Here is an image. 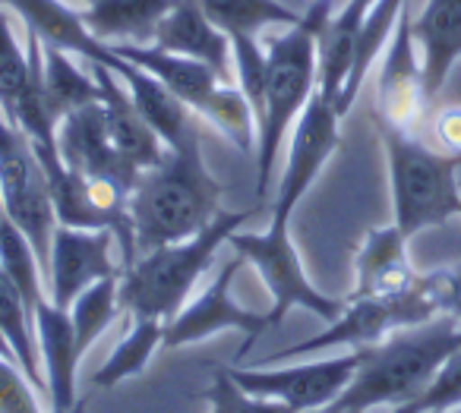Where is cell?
<instances>
[{
	"label": "cell",
	"instance_id": "obj_1",
	"mask_svg": "<svg viewBox=\"0 0 461 413\" xmlns=\"http://www.w3.org/2000/svg\"><path fill=\"white\" fill-rule=\"evenodd\" d=\"M221 211V184L205 167L199 136L167 148L158 165L140 174L127 199L130 228L140 253L190 240Z\"/></svg>",
	"mask_w": 461,
	"mask_h": 413
},
{
	"label": "cell",
	"instance_id": "obj_2",
	"mask_svg": "<svg viewBox=\"0 0 461 413\" xmlns=\"http://www.w3.org/2000/svg\"><path fill=\"white\" fill-rule=\"evenodd\" d=\"M461 347V325L448 316L392 331L379 344L360 347V366L341 391L332 413L398 410L417 400L436 379L439 366Z\"/></svg>",
	"mask_w": 461,
	"mask_h": 413
},
{
	"label": "cell",
	"instance_id": "obj_3",
	"mask_svg": "<svg viewBox=\"0 0 461 413\" xmlns=\"http://www.w3.org/2000/svg\"><path fill=\"white\" fill-rule=\"evenodd\" d=\"M332 20V0L310 4L301 22L266 39V102L257 123V196L266 199L288 130L320 85V35Z\"/></svg>",
	"mask_w": 461,
	"mask_h": 413
},
{
	"label": "cell",
	"instance_id": "obj_4",
	"mask_svg": "<svg viewBox=\"0 0 461 413\" xmlns=\"http://www.w3.org/2000/svg\"><path fill=\"white\" fill-rule=\"evenodd\" d=\"M253 211H221L209 228H203L196 237L167 247H155L149 253H140L130 268H123L117 278V297L121 310L146 319H174L184 303L193 297L199 278L209 272L218 249L228 243L234 230H240L250 221Z\"/></svg>",
	"mask_w": 461,
	"mask_h": 413
},
{
	"label": "cell",
	"instance_id": "obj_5",
	"mask_svg": "<svg viewBox=\"0 0 461 413\" xmlns=\"http://www.w3.org/2000/svg\"><path fill=\"white\" fill-rule=\"evenodd\" d=\"M389 158L392 209L395 228L414 237L436 224H446L461 209V158L442 155L420 136L379 127Z\"/></svg>",
	"mask_w": 461,
	"mask_h": 413
},
{
	"label": "cell",
	"instance_id": "obj_6",
	"mask_svg": "<svg viewBox=\"0 0 461 413\" xmlns=\"http://www.w3.org/2000/svg\"><path fill=\"white\" fill-rule=\"evenodd\" d=\"M228 247L240 256L244 262H250L263 278L266 291L272 293V310L269 325H282V319L288 316L294 306L320 316L322 322H332L345 310V300L326 297L322 291H316L313 281L303 272V262L294 249V240L288 234V221L272 218V224L263 234H244L234 230L228 237Z\"/></svg>",
	"mask_w": 461,
	"mask_h": 413
},
{
	"label": "cell",
	"instance_id": "obj_7",
	"mask_svg": "<svg viewBox=\"0 0 461 413\" xmlns=\"http://www.w3.org/2000/svg\"><path fill=\"white\" fill-rule=\"evenodd\" d=\"M0 211L29 237L39 253L41 272H48L51 240L58 230L51 186L29 136L4 114H0Z\"/></svg>",
	"mask_w": 461,
	"mask_h": 413
},
{
	"label": "cell",
	"instance_id": "obj_8",
	"mask_svg": "<svg viewBox=\"0 0 461 413\" xmlns=\"http://www.w3.org/2000/svg\"><path fill=\"white\" fill-rule=\"evenodd\" d=\"M429 319H436V310L420 284H417L414 293H408L402 300L348 297L341 316L332 319L326 331H320V335L307 337V341L294 344L288 350H278V354L266 356L259 366H272V363H285V360H294V356L320 354V350H335V347H351V350L370 347V344H379L383 337H389L392 331L429 322Z\"/></svg>",
	"mask_w": 461,
	"mask_h": 413
},
{
	"label": "cell",
	"instance_id": "obj_9",
	"mask_svg": "<svg viewBox=\"0 0 461 413\" xmlns=\"http://www.w3.org/2000/svg\"><path fill=\"white\" fill-rule=\"evenodd\" d=\"M360 366V350H348L326 360L297 363V366H228L230 379L259 398H272L291 413L329 410L351 385Z\"/></svg>",
	"mask_w": 461,
	"mask_h": 413
},
{
	"label": "cell",
	"instance_id": "obj_10",
	"mask_svg": "<svg viewBox=\"0 0 461 413\" xmlns=\"http://www.w3.org/2000/svg\"><path fill=\"white\" fill-rule=\"evenodd\" d=\"M244 259L234 253V259L196 293L184 303V310L174 319L165 322V347H186V344L205 341V337L218 335V331H240L244 344L238 350V363L250 354V347L257 344V337L263 335L269 325L266 312H250L234 300L230 284H234V274L240 272Z\"/></svg>",
	"mask_w": 461,
	"mask_h": 413
},
{
	"label": "cell",
	"instance_id": "obj_11",
	"mask_svg": "<svg viewBox=\"0 0 461 413\" xmlns=\"http://www.w3.org/2000/svg\"><path fill=\"white\" fill-rule=\"evenodd\" d=\"M414 20L408 7L398 16V26L392 32L389 45L383 51V67H379L376 83V127H389L398 133L417 136L420 127L429 121V92L427 76H423V60L414 51Z\"/></svg>",
	"mask_w": 461,
	"mask_h": 413
},
{
	"label": "cell",
	"instance_id": "obj_12",
	"mask_svg": "<svg viewBox=\"0 0 461 413\" xmlns=\"http://www.w3.org/2000/svg\"><path fill=\"white\" fill-rule=\"evenodd\" d=\"M339 123L341 114L335 111V104L316 89L313 98L307 102V108H303V114L297 117L294 133H291L288 161H285V174L278 180L272 218L291 221L301 199L307 196V190L316 184L326 161L339 148Z\"/></svg>",
	"mask_w": 461,
	"mask_h": 413
},
{
	"label": "cell",
	"instance_id": "obj_13",
	"mask_svg": "<svg viewBox=\"0 0 461 413\" xmlns=\"http://www.w3.org/2000/svg\"><path fill=\"white\" fill-rule=\"evenodd\" d=\"M114 240L111 228H67L58 224L48 259V297L60 310H70L73 300L102 278H121L123 265L114 262Z\"/></svg>",
	"mask_w": 461,
	"mask_h": 413
},
{
	"label": "cell",
	"instance_id": "obj_14",
	"mask_svg": "<svg viewBox=\"0 0 461 413\" xmlns=\"http://www.w3.org/2000/svg\"><path fill=\"white\" fill-rule=\"evenodd\" d=\"M58 148L64 165L86 174V177H114L133 190L142 174L111 142L102 102L86 104L58 123Z\"/></svg>",
	"mask_w": 461,
	"mask_h": 413
},
{
	"label": "cell",
	"instance_id": "obj_15",
	"mask_svg": "<svg viewBox=\"0 0 461 413\" xmlns=\"http://www.w3.org/2000/svg\"><path fill=\"white\" fill-rule=\"evenodd\" d=\"M89 64H104L121 79L123 89L133 98L136 111L146 117V123L161 136V142H165L167 148H177V146H184L186 139L199 136V117L193 114L174 92H167L152 73L140 70V67L130 64L127 58L111 51L108 45H104L102 51H98V58L89 60Z\"/></svg>",
	"mask_w": 461,
	"mask_h": 413
},
{
	"label": "cell",
	"instance_id": "obj_16",
	"mask_svg": "<svg viewBox=\"0 0 461 413\" xmlns=\"http://www.w3.org/2000/svg\"><path fill=\"white\" fill-rule=\"evenodd\" d=\"M354 268H357V284L351 297L402 300L420 284V274L414 272L408 256V237L395 228V221L366 234Z\"/></svg>",
	"mask_w": 461,
	"mask_h": 413
},
{
	"label": "cell",
	"instance_id": "obj_17",
	"mask_svg": "<svg viewBox=\"0 0 461 413\" xmlns=\"http://www.w3.org/2000/svg\"><path fill=\"white\" fill-rule=\"evenodd\" d=\"M152 45L161 48V51L180 54V58L203 60L221 79L234 83V48H230V35L221 32L205 16L203 0H180L177 7L161 20Z\"/></svg>",
	"mask_w": 461,
	"mask_h": 413
},
{
	"label": "cell",
	"instance_id": "obj_18",
	"mask_svg": "<svg viewBox=\"0 0 461 413\" xmlns=\"http://www.w3.org/2000/svg\"><path fill=\"white\" fill-rule=\"evenodd\" d=\"M35 341H39V360L41 373L48 382V400L51 410H67L77 404V369L79 354L77 347V331H73L70 310H60L45 297L35 306Z\"/></svg>",
	"mask_w": 461,
	"mask_h": 413
},
{
	"label": "cell",
	"instance_id": "obj_19",
	"mask_svg": "<svg viewBox=\"0 0 461 413\" xmlns=\"http://www.w3.org/2000/svg\"><path fill=\"white\" fill-rule=\"evenodd\" d=\"M86 67L92 70V76L98 79L102 85V108H104V123H108V133L114 148L140 171H149L155 167L161 158H165L167 146L161 142V136L155 133L152 127L146 123V117L136 111L130 92L123 89V83L108 70L104 64H89L83 60Z\"/></svg>",
	"mask_w": 461,
	"mask_h": 413
},
{
	"label": "cell",
	"instance_id": "obj_20",
	"mask_svg": "<svg viewBox=\"0 0 461 413\" xmlns=\"http://www.w3.org/2000/svg\"><path fill=\"white\" fill-rule=\"evenodd\" d=\"M114 54L127 58L130 64H136L140 70L152 73L167 92L180 98L193 114L203 121V114L212 108L215 95L221 92V85H228V79H221L209 64L193 58H180V54L161 51L155 45H114Z\"/></svg>",
	"mask_w": 461,
	"mask_h": 413
},
{
	"label": "cell",
	"instance_id": "obj_21",
	"mask_svg": "<svg viewBox=\"0 0 461 413\" xmlns=\"http://www.w3.org/2000/svg\"><path fill=\"white\" fill-rule=\"evenodd\" d=\"M180 0H89L79 16L102 45H152L161 20Z\"/></svg>",
	"mask_w": 461,
	"mask_h": 413
},
{
	"label": "cell",
	"instance_id": "obj_22",
	"mask_svg": "<svg viewBox=\"0 0 461 413\" xmlns=\"http://www.w3.org/2000/svg\"><path fill=\"white\" fill-rule=\"evenodd\" d=\"M414 39L420 45L427 92L436 98L461 60V0H427L423 13L414 20Z\"/></svg>",
	"mask_w": 461,
	"mask_h": 413
},
{
	"label": "cell",
	"instance_id": "obj_23",
	"mask_svg": "<svg viewBox=\"0 0 461 413\" xmlns=\"http://www.w3.org/2000/svg\"><path fill=\"white\" fill-rule=\"evenodd\" d=\"M373 4L376 0H348L339 13H332V20L326 22L320 35V85L316 89L332 104L339 102L341 89H345V79L351 73L354 41H357V32Z\"/></svg>",
	"mask_w": 461,
	"mask_h": 413
},
{
	"label": "cell",
	"instance_id": "obj_24",
	"mask_svg": "<svg viewBox=\"0 0 461 413\" xmlns=\"http://www.w3.org/2000/svg\"><path fill=\"white\" fill-rule=\"evenodd\" d=\"M0 331H4L10 350H14L16 366L26 373V379L35 385V391L41 398H48V382L45 373H41L39 341H35V310L23 297L20 287L14 284V278L4 272V265H0Z\"/></svg>",
	"mask_w": 461,
	"mask_h": 413
},
{
	"label": "cell",
	"instance_id": "obj_25",
	"mask_svg": "<svg viewBox=\"0 0 461 413\" xmlns=\"http://www.w3.org/2000/svg\"><path fill=\"white\" fill-rule=\"evenodd\" d=\"M404 7H408V0H376L373 10L366 13L364 26H360V32H357V41H354L351 73H348L345 89H341L339 102H335V111H339L341 117L357 102L360 85H364L366 73L373 70L376 58H383V51H385V45H389L392 32H395L398 16L404 13Z\"/></svg>",
	"mask_w": 461,
	"mask_h": 413
},
{
	"label": "cell",
	"instance_id": "obj_26",
	"mask_svg": "<svg viewBox=\"0 0 461 413\" xmlns=\"http://www.w3.org/2000/svg\"><path fill=\"white\" fill-rule=\"evenodd\" d=\"M45 95L58 121H64L73 111L102 102V85L92 76V70L79 64L77 54L58 45H45Z\"/></svg>",
	"mask_w": 461,
	"mask_h": 413
},
{
	"label": "cell",
	"instance_id": "obj_27",
	"mask_svg": "<svg viewBox=\"0 0 461 413\" xmlns=\"http://www.w3.org/2000/svg\"><path fill=\"white\" fill-rule=\"evenodd\" d=\"M203 10L221 32L234 35H250V39H263L266 29L276 26H297L303 13H294L282 0H203Z\"/></svg>",
	"mask_w": 461,
	"mask_h": 413
},
{
	"label": "cell",
	"instance_id": "obj_28",
	"mask_svg": "<svg viewBox=\"0 0 461 413\" xmlns=\"http://www.w3.org/2000/svg\"><path fill=\"white\" fill-rule=\"evenodd\" d=\"M161 344H165V322H161V319L133 316V325H130L127 337L111 350V356L95 373L92 385L114 388V385H121L123 379L142 375V369L149 366V360H152L155 350H158Z\"/></svg>",
	"mask_w": 461,
	"mask_h": 413
},
{
	"label": "cell",
	"instance_id": "obj_29",
	"mask_svg": "<svg viewBox=\"0 0 461 413\" xmlns=\"http://www.w3.org/2000/svg\"><path fill=\"white\" fill-rule=\"evenodd\" d=\"M0 265L4 272L14 278V284L23 291V297L29 300V306H39L48 297L45 291V272L35 247L29 243V237L10 221L7 215H0Z\"/></svg>",
	"mask_w": 461,
	"mask_h": 413
},
{
	"label": "cell",
	"instance_id": "obj_30",
	"mask_svg": "<svg viewBox=\"0 0 461 413\" xmlns=\"http://www.w3.org/2000/svg\"><path fill=\"white\" fill-rule=\"evenodd\" d=\"M121 312L123 310H121V297H117V278H102L92 287H86L70 306L79 354H86Z\"/></svg>",
	"mask_w": 461,
	"mask_h": 413
},
{
	"label": "cell",
	"instance_id": "obj_31",
	"mask_svg": "<svg viewBox=\"0 0 461 413\" xmlns=\"http://www.w3.org/2000/svg\"><path fill=\"white\" fill-rule=\"evenodd\" d=\"M29 83V51H23L20 41H16L10 20L4 13V4H0V114L14 117L20 95Z\"/></svg>",
	"mask_w": 461,
	"mask_h": 413
},
{
	"label": "cell",
	"instance_id": "obj_32",
	"mask_svg": "<svg viewBox=\"0 0 461 413\" xmlns=\"http://www.w3.org/2000/svg\"><path fill=\"white\" fill-rule=\"evenodd\" d=\"M205 400H209V413H291L278 400L259 398V394H250L247 388H240L238 382L230 379L228 366L215 369V379H212V388L205 391Z\"/></svg>",
	"mask_w": 461,
	"mask_h": 413
},
{
	"label": "cell",
	"instance_id": "obj_33",
	"mask_svg": "<svg viewBox=\"0 0 461 413\" xmlns=\"http://www.w3.org/2000/svg\"><path fill=\"white\" fill-rule=\"evenodd\" d=\"M452 407H461V347L439 366L436 379L417 400L408 407H398L402 413H446Z\"/></svg>",
	"mask_w": 461,
	"mask_h": 413
},
{
	"label": "cell",
	"instance_id": "obj_34",
	"mask_svg": "<svg viewBox=\"0 0 461 413\" xmlns=\"http://www.w3.org/2000/svg\"><path fill=\"white\" fill-rule=\"evenodd\" d=\"M0 413H45L41 394L7 356H0Z\"/></svg>",
	"mask_w": 461,
	"mask_h": 413
},
{
	"label": "cell",
	"instance_id": "obj_35",
	"mask_svg": "<svg viewBox=\"0 0 461 413\" xmlns=\"http://www.w3.org/2000/svg\"><path fill=\"white\" fill-rule=\"evenodd\" d=\"M420 287L433 303L436 316H448L461 325V265L420 274Z\"/></svg>",
	"mask_w": 461,
	"mask_h": 413
},
{
	"label": "cell",
	"instance_id": "obj_36",
	"mask_svg": "<svg viewBox=\"0 0 461 413\" xmlns=\"http://www.w3.org/2000/svg\"><path fill=\"white\" fill-rule=\"evenodd\" d=\"M427 127H429V146L439 148L442 155L461 158V104H446V108L433 111Z\"/></svg>",
	"mask_w": 461,
	"mask_h": 413
},
{
	"label": "cell",
	"instance_id": "obj_37",
	"mask_svg": "<svg viewBox=\"0 0 461 413\" xmlns=\"http://www.w3.org/2000/svg\"><path fill=\"white\" fill-rule=\"evenodd\" d=\"M0 356H7V360H14V363H16V356H14V350H10L7 337H4V331H0Z\"/></svg>",
	"mask_w": 461,
	"mask_h": 413
},
{
	"label": "cell",
	"instance_id": "obj_38",
	"mask_svg": "<svg viewBox=\"0 0 461 413\" xmlns=\"http://www.w3.org/2000/svg\"><path fill=\"white\" fill-rule=\"evenodd\" d=\"M51 413H86V400L79 398L77 404H73V407H67V410H51Z\"/></svg>",
	"mask_w": 461,
	"mask_h": 413
},
{
	"label": "cell",
	"instance_id": "obj_39",
	"mask_svg": "<svg viewBox=\"0 0 461 413\" xmlns=\"http://www.w3.org/2000/svg\"><path fill=\"white\" fill-rule=\"evenodd\" d=\"M446 413H461V407H452V410H446Z\"/></svg>",
	"mask_w": 461,
	"mask_h": 413
},
{
	"label": "cell",
	"instance_id": "obj_40",
	"mask_svg": "<svg viewBox=\"0 0 461 413\" xmlns=\"http://www.w3.org/2000/svg\"><path fill=\"white\" fill-rule=\"evenodd\" d=\"M320 413H332V410H320ZM389 413H402V410H389Z\"/></svg>",
	"mask_w": 461,
	"mask_h": 413
},
{
	"label": "cell",
	"instance_id": "obj_41",
	"mask_svg": "<svg viewBox=\"0 0 461 413\" xmlns=\"http://www.w3.org/2000/svg\"><path fill=\"white\" fill-rule=\"evenodd\" d=\"M458 218H461V209H458Z\"/></svg>",
	"mask_w": 461,
	"mask_h": 413
},
{
	"label": "cell",
	"instance_id": "obj_42",
	"mask_svg": "<svg viewBox=\"0 0 461 413\" xmlns=\"http://www.w3.org/2000/svg\"><path fill=\"white\" fill-rule=\"evenodd\" d=\"M0 215H4V211H0Z\"/></svg>",
	"mask_w": 461,
	"mask_h": 413
},
{
	"label": "cell",
	"instance_id": "obj_43",
	"mask_svg": "<svg viewBox=\"0 0 461 413\" xmlns=\"http://www.w3.org/2000/svg\"><path fill=\"white\" fill-rule=\"evenodd\" d=\"M86 4H89V0H86Z\"/></svg>",
	"mask_w": 461,
	"mask_h": 413
}]
</instances>
